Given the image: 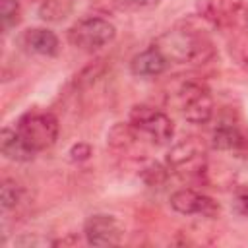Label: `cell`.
<instances>
[{
    "label": "cell",
    "mask_w": 248,
    "mask_h": 248,
    "mask_svg": "<svg viewBox=\"0 0 248 248\" xmlns=\"http://www.w3.org/2000/svg\"><path fill=\"white\" fill-rule=\"evenodd\" d=\"M153 45L167 56L169 62L178 64H207L215 56L211 39L202 29L188 25L186 21L163 33Z\"/></svg>",
    "instance_id": "6da1fadb"
},
{
    "label": "cell",
    "mask_w": 248,
    "mask_h": 248,
    "mask_svg": "<svg viewBox=\"0 0 248 248\" xmlns=\"http://www.w3.org/2000/svg\"><path fill=\"white\" fill-rule=\"evenodd\" d=\"M16 130L33 151H45L58 140V118L48 110H29L19 116Z\"/></svg>",
    "instance_id": "7a4b0ae2"
},
{
    "label": "cell",
    "mask_w": 248,
    "mask_h": 248,
    "mask_svg": "<svg viewBox=\"0 0 248 248\" xmlns=\"http://www.w3.org/2000/svg\"><path fill=\"white\" fill-rule=\"evenodd\" d=\"M200 17L223 31H242L248 27V4L244 0H200Z\"/></svg>",
    "instance_id": "3957f363"
},
{
    "label": "cell",
    "mask_w": 248,
    "mask_h": 248,
    "mask_svg": "<svg viewBox=\"0 0 248 248\" xmlns=\"http://www.w3.org/2000/svg\"><path fill=\"white\" fill-rule=\"evenodd\" d=\"M116 37V27L105 17L89 16L76 21L68 29V41L79 50L95 52L103 46H108Z\"/></svg>",
    "instance_id": "277c9868"
},
{
    "label": "cell",
    "mask_w": 248,
    "mask_h": 248,
    "mask_svg": "<svg viewBox=\"0 0 248 248\" xmlns=\"http://www.w3.org/2000/svg\"><path fill=\"white\" fill-rule=\"evenodd\" d=\"M167 167L178 176H202L207 170V155L200 138H184L174 143L167 153Z\"/></svg>",
    "instance_id": "5b68a950"
},
{
    "label": "cell",
    "mask_w": 248,
    "mask_h": 248,
    "mask_svg": "<svg viewBox=\"0 0 248 248\" xmlns=\"http://www.w3.org/2000/svg\"><path fill=\"white\" fill-rule=\"evenodd\" d=\"M128 122L132 128L140 134L151 140V143L165 145L174 136V124L170 116H167L163 110L151 107V105H136L130 110Z\"/></svg>",
    "instance_id": "8992f818"
},
{
    "label": "cell",
    "mask_w": 248,
    "mask_h": 248,
    "mask_svg": "<svg viewBox=\"0 0 248 248\" xmlns=\"http://www.w3.org/2000/svg\"><path fill=\"white\" fill-rule=\"evenodd\" d=\"M178 97H180L182 116L188 122L205 124L211 120L213 110H215V103H213L211 91L207 89L205 83L196 81V79H188L180 85Z\"/></svg>",
    "instance_id": "52a82bcc"
},
{
    "label": "cell",
    "mask_w": 248,
    "mask_h": 248,
    "mask_svg": "<svg viewBox=\"0 0 248 248\" xmlns=\"http://www.w3.org/2000/svg\"><path fill=\"white\" fill-rule=\"evenodd\" d=\"M122 232L118 219L107 213H95L83 223V236L91 246H116L122 240Z\"/></svg>",
    "instance_id": "ba28073f"
},
{
    "label": "cell",
    "mask_w": 248,
    "mask_h": 248,
    "mask_svg": "<svg viewBox=\"0 0 248 248\" xmlns=\"http://www.w3.org/2000/svg\"><path fill=\"white\" fill-rule=\"evenodd\" d=\"M170 207L180 215H202L207 219H215L221 211L219 203L192 188H180L170 196Z\"/></svg>",
    "instance_id": "9c48e42d"
},
{
    "label": "cell",
    "mask_w": 248,
    "mask_h": 248,
    "mask_svg": "<svg viewBox=\"0 0 248 248\" xmlns=\"http://www.w3.org/2000/svg\"><path fill=\"white\" fill-rule=\"evenodd\" d=\"M167 66H169L167 56L155 45H151L149 48L138 52L130 60V70L138 78H155V76H161L167 70Z\"/></svg>",
    "instance_id": "30bf717a"
},
{
    "label": "cell",
    "mask_w": 248,
    "mask_h": 248,
    "mask_svg": "<svg viewBox=\"0 0 248 248\" xmlns=\"http://www.w3.org/2000/svg\"><path fill=\"white\" fill-rule=\"evenodd\" d=\"M0 151L6 159L16 161V163H27L31 161L37 151H33L25 140L19 136V132L16 128H4L0 134Z\"/></svg>",
    "instance_id": "8fae6325"
},
{
    "label": "cell",
    "mask_w": 248,
    "mask_h": 248,
    "mask_svg": "<svg viewBox=\"0 0 248 248\" xmlns=\"http://www.w3.org/2000/svg\"><path fill=\"white\" fill-rule=\"evenodd\" d=\"M23 46L41 56H54L60 48V41L54 31L46 27H33L23 33Z\"/></svg>",
    "instance_id": "7c38bea8"
},
{
    "label": "cell",
    "mask_w": 248,
    "mask_h": 248,
    "mask_svg": "<svg viewBox=\"0 0 248 248\" xmlns=\"http://www.w3.org/2000/svg\"><path fill=\"white\" fill-rule=\"evenodd\" d=\"M211 145L219 151H240L246 147V138L232 122H221L211 132Z\"/></svg>",
    "instance_id": "4fadbf2b"
},
{
    "label": "cell",
    "mask_w": 248,
    "mask_h": 248,
    "mask_svg": "<svg viewBox=\"0 0 248 248\" xmlns=\"http://www.w3.org/2000/svg\"><path fill=\"white\" fill-rule=\"evenodd\" d=\"M140 140V134L132 128L130 122H118L110 132H108V145L116 151H128L136 141Z\"/></svg>",
    "instance_id": "5bb4252c"
},
{
    "label": "cell",
    "mask_w": 248,
    "mask_h": 248,
    "mask_svg": "<svg viewBox=\"0 0 248 248\" xmlns=\"http://www.w3.org/2000/svg\"><path fill=\"white\" fill-rule=\"evenodd\" d=\"M23 200V186L16 182V178H4L0 184V203L2 209H14Z\"/></svg>",
    "instance_id": "9a60e30c"
},
{
    "label": "cell",
    "mask_w": 248,
    "mask_h": 248,
    "mask_svg": "<svg viewBox=\"0 0 248 248\" xmlns=\"http://www.w3.org/2000/svg\"><path fill=\"white\" fill-rule=\"evenodd\" d=\"M72 10V0H43L39 16L45 21H62Z\"/></svg>",
    "instance_id": "2e32d148"
},
{
    "label": "cell",
    "mask_w": 248,
    "mask_h": 248,
    "mask_svg": "<svg viewBox=\"0 0 248 248\" xmlns=\"http://www.w3.org/2000/svg\"><path fill=\"white\" fill-rule=\"evenodd\" d=\"M0 19H2V29L10 31L16 27L21 19V6L17 0H2L0 2Z\"/></svg>",
    "instance_id": "e0dca14e"
},
{
    "label": "cell",
    "mask_w": 248,
    "mask_h": 248,
    "mask_svg": "<svg viewBox=\"0 0 248 248\" xmlns=\"http://www.w3.org/2000/svg\"><path fill=\"white\" fill-rule=\"evenodd\" d=\"M231 56L240 66H248V27L234 33L231 41Z\"/></svg>",
    "instance_id": "ac0fdd59"
},
{
    "label": "cell",
    "mask_w": 248,
    "mask_h": 248,
    "mask_svg": "<svg viewBox=\"0 0 248 248\" xmlns=\"http://www.w3.org/2000/svg\"><path fill=\"white\" fill-rule=\"evenodd\" d=\"M167 170L169 167H163L161 163H149L145 169H143V180L151 186H157L161 182H165L167 178Z\"/></svg>",
    "instance_id": "d6986e66"
},
{
    "label": "cell",
    "mask_w": 248,
    "mask_h": 248,
    "mask_svg": "<svg viewBox=\"0 0 248 248\" xmlns=\"http://www.w3.org/2000/svg\"><path fill=\"white\" fill-rule=\"evenodd\" d=\"M68 155H70V159H72L74 163H83V161H87V159L93 155V149H91L89 143L78 141V143H74V145L70 147Z\"/></svg>",
    "instance_id": "ffe728a7"
},
{
    "label": "cell",
    "mask_w": 248,
    "mask_h": 248,
    "mask_svg": "<svg viewBox=\"0 0 248 248\" xmlns=\"http://www.w3.org/2000/svg\"><path fill=\"white\" fill-rule=\"evenodd\" d=\"M232 205H234V211L238 215H244L248 217V186L244 188H238L234 192V200H232Z\"/></svg>",
    "instance_id": "44dd1931"
},
{
    "label": "cell",
    "mask_w": 248,
    "mask_h": 248,
    "mask_svg": "<svg viewBox=\"0 0 248 248\" xmlns=\"http://www.w3.org/2000/svg\"><path fill=\"white\" fill-rule=\"evenodd\" d=\"M41 2H43V0H41Z\"/></svg>",
    "instance_id": "7402d4cb"
}]
</instances>
